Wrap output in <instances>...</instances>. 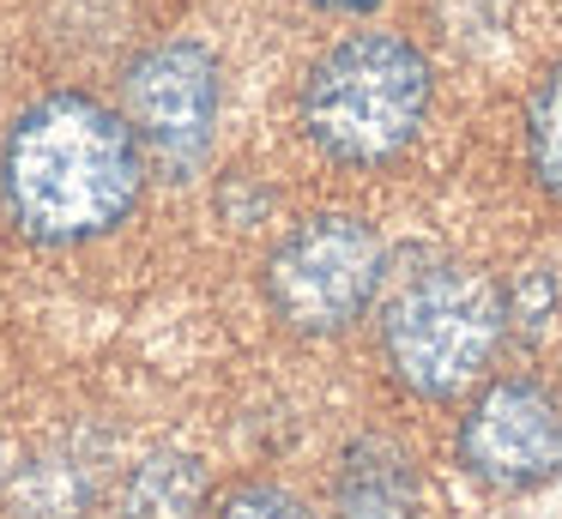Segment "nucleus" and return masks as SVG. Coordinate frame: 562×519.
I'll use <instances>...</instances> for the list:
<instances>
[{
  "label": "nucleus",
  "instance_id": "1",
  "mask_svg": "<svg viewBox=\"0 0 562 519\" xmlns=\"http://www.w3.org/2000/svg\"><path fill=\"white\" fill-rule=\"evenodd\" d=\"M146 145L122 109L91 91H49L25 103L0 139V205L37 248H86L139 212Z\"/></svg>",
  "mask_w": 562,
  "mask_h": 519
},
{
  "label": "nucleus",
  "instance_id": "2",
  "mask_svg": "<svg viewBox=\"0 0 562 519\" xmlns=\"http://www.w3.org/2000/svg\"><path fill=\"white\" fill-rule=\"evenodd\" d=\"M436 67L400 31H351L308 60L296 84V127L327 163L387 169L424 139Z\"/></svg>",
  "mask_w": 562,
  "mask_h": 519
},
{
  "label": "nucleus",
  "instance_id": "3",
  "mask_svg": "<svg viewBox=\"0 0 562 519\" xmlns=\"http://www.w3.org/2000/svg\"><path fill=\"white\" fill-rule=\"evenodd\" d=\"M502 338H508L502 290L465 260H429L417 272H405L387 308H381L387 374L429 405L484 386Z\"/></svg>",
  "mask_w": 562,
  "mask_h": 519
},
{
  "label": "nucleus",
  "instance_id": "4",
  "mask_svg": "<svg viewBox=\"0 0 562 519\" xmlns=\"http://www.w3.org/2000/svg\"><path fill=\"white\" fill-rule=\"evenodd\" d=\"M387 241L357 212H308L272 241L260 266L267 308L303 338H339L375 308Z\"/></svg>",
  "mask_w": 562,
  "mask_h": 519
},
{
  "label": "nucleus",
  "instance_id": "5",
  "mask_svg": "<svg viewBox=\"0 0 562 519\" xmlns=\"http://www.w3.org/2000/svg\"><path fill=\"white\" fill-rule=\"evenodd\" d=\"M122 115L146 145V163L164 181H194L218 145L224 60L200 36L146 43L122 67Z\"/></svg>",
  "mask_w": 562,
  "mask_h": 519
},
{
  "label": "nucleus",
  "instance_id": "6",
  "mask_svg": "<svg viewBox=\"0 0 562 519\" xmlns=\"http://www.w3.org/2000/svg\"><path fill=\"white\" fill-rule=\"evenodd\" d=\"M453 453L477 483L502 495H532L562 477V393L532 374L484 381L453 429Z\"/></svg>",
  "mask_w": 562,
  "mask_h": 519
},
{
  "label": "nucleus",
  "instance_id": "7",
  "mask_svg": "<svg viewBox=\"0 0 562 519\" xmlns=\"http://www.w3.org/2000/svg\"><path fill=\"white\" fill-rule=\"evenodd\" d=\"M339 519H424V471L387 435H357L333 477Z\"/></svg>",
  "mask_w": 562,
  "mask_h": 519
},
{
  "label": "nucleus",
  "instance_id": "8",
  "mask_svg": "<svg viewBox=\"0 0 562 519\" xmlns=\"http://www.w3.org/2000/svg\"><path fill=\"white\" fill-rule=\"evenodd\" d=\"M98 495V465L74 447H43L19 471H7V514L13 519H86Z\"/></svg>",
  "mask_w": 562,
  "mask_h": 519
},
{
  "label": "nucleus",
  "instance_id": "9",
  "mask_svg": "<svg viewBox=\"0 0 562 519\" xmlns=\"http://www.w3.org/2000/svg\"><path fill=\"white\" fill-rule=\"evenodd\" d=\"M206 465L194 453H146L122 483V519H200L206 514Z\"/></svg>",
  "mask_w": 562,
  "mask_h": 519
},
{
  "label": "nucleus",
  "instance_id": "10",
  "mask_svg": "<svg viewBox=\"0 0 562 519\" xmlns=\"http://www.w3.org/2000/svg\"><path fill=\"white\" fill-rule=\"evenodd\" d=\"M526 163L538 188L562 200V60L532 84V103H526Z\"/></svg>",
  "mask_w": 562,
  "mask_h": 519
},
{
  "label": "nucleus",
  "instance_id": "11",
  "mask_svg": "<svg viewBox=\"0 0 562 519\" xmlns=\"http://www.w3.org/2000/svg\"><path fill=\"white\" fill-rule=\"evenodd\" d=\"M502 314H508L514 338H544L562 314V278L550 266H526L514 272V284L502 290Z\"/></svg>",
  "mask_w": 562,
  "mask_h": 519
},
{
  "label": "nucleus",
  "instance_id": "12",
  "mask_svg": "<svg viewBox=\"0 0 562 519\" xmlns=\"http://www.w3.org/2000/svg\"><path fill=\"white\" fill-rule=\"evenodd\" d=\"M212 519H321V514L308 501H296L291 489H279V483H243V489L224 495Z\"/></svg>",
  "mask_w": 562,
  "mask_h": 519
},
{
  "label": "nucleus",
  "instance_id": "13",
  "mask_svg": "<svg viewBox=\"0 0 562 519\" xmlns=\"http://www.w3.org/2000/svg\"><path fill=\"white\" fill-rule=\"evenodd\" d=\"M514 0H441V19H448L453 36H490L502 19H508Z\"/></svg>",
  "mask_w": 562,
  "mask_h": 519
},
{
  "label": "nucleus",
  "instance_id": "14",
  "mask_svg": "<svg viewBox=\"0 0 562 519\" xmlns=\"http://www.w3.org/2000/svg\"><path fill=\"white\" fill-rule=\"evenodd\" d=\"M0 495H7V453H0Z\"/></svg>",
  "mask_w": 562,
  "mask_h": 519
}]
</instances>
